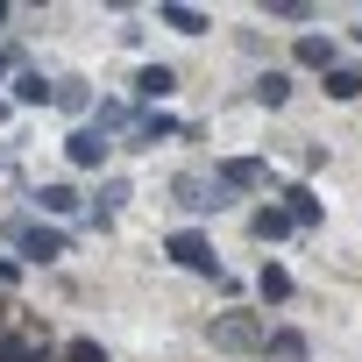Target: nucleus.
I'll return each instance as SVG.
<instances>
[{"instance_id": "obj_1", "label": "nucleus", "mask_w": 362, "mask_h": 362, "mask_svg": "<svg viewBox=\"0 0 362 362\" xmlns=\"http://www.w3.org/2000/svg\"><path fill=\"white\" fill-rule=\"evenodd\" d=\"M206 341L228 348V355H256V348H263V327H256L249 313H221V320L206 327Z\"/></svg>"}, {"instance_id": "obj_2", "label": "nucleus", "mask_w": 362, "mask_h": 362, "mask_svg": "<svg viewBox=\"0 0 362 362\" xmlns=\"http://www.w3.org/2000/svg\"><path fill=\"white\" fill-rule=\"evenodd\" d=\"M163 249H170V263H185L192 277H221V263H214V242H206V235H192V228H185V235H170Z\"/></svg>"}, {"instance_id": "obj_3", "label": "nucleus", "mask_w": 362, "mask_h": 362, "mask_svg": "<svg viewBox=\"0 0 362 362\" xmlns=\"http://www.w3.org/2000/svg\"><path fill=\"white\" fill-rule=\"evenodd\" d=\"M15 249H22L29 263H57V256H64V235H57V228H36V221H15Z\"/></svg>"}, {"instance_id": "obj_4", "label": "nucleus", "mask_w": 362, "mask_h": 362, "mask_svg": "<svg viewBox=\"0 0 362 362\" xmlns=\"http://www.w3.org/2000/svg\"><path fill=\"white\" fill-rule=\"evenodd\" d=\"M177 206H185V214H221V206H228V192L185 170V177H177Z\"/></svg>"}, {"instance_id": "obj_5", "label": "nucleus", "mask_w": 362, "mask_h": 362, "mask_svg": "<svg viewBox=\"0 0 362 362\" xmlns=\"http://www.w3.org/2000/svg\"><path fill=\"white\" fill-rule=\"evenodd\" d=\"M156 15H163V22L177 29V36H206V29H214V22H206L199 8H185V0H163V8H156Z\"/></svg>"}, {"instance_id": "obj_6", "label": "nucleus", "mask_w": 362, "mask_h": 362, "mask_svg": "<svg viewBox=\"0 0 362 362\" xmlns=\"http://www.w3.org/2000/svg\"><path fill=\"white\" fill-rule=\"evenodd\" d=\"M263 348H270L277 362H313V355H305V334H291V327H270V334H263Z\"/></svg>"}, {"instance_id": "obj_7", "label": "nucleus", "mask_w": 362, "mask_h": 362, "mask_svg": "<svg viewBox=\"0 0 362 362\" xmlns=\"http://www.w3.org/2000/svg\"><path fill=\"white\" fill-rule=\"evenodd\" d=\"M214 185H221V192H228V185H263V163H256V156H228Z\"/></svg>"}, {"instance_id": "obj_8", "label": "nucleus", "mask_w": 362, "mask_h": 362, "mask_svg": "<svg viewBox=\"0 0 362 362\" xmlns=\"http://www.w3.org/2000/svg\"><path fill=\"white\" fill-rule=\"evenodd\" d=\"M170 86H177V71H170V64H142V71H135V93H142V100H163Z\"/></svg>"}, {"instance_id": "obj_9", "label": "nucleus", "mask_w": 362, "mask_h": 362, "mask_svg": "<svg viewBox=\"0 0 362 362\" xmlns=\"http://www.w3.org/2000/svg\"><path fill=\"white\" fill-rule=\"evenodd\" d=\"M249 228H256V242H277V235H291V214H284V206H256Z\"/></svg>"}, {"instance_id": "obj_10", "label": "nucleus", "mask_w": 362, "mask_h": 362, "mask_svg": "<svg viewBox=\"0 0 362 362\" xmlns=\"http://www.w3.org/2000/svg\"><path fill=\"white\" fill-rule=\"evenodd\" d=\"M298 64H313V71H334V43H327V36H298Z\"/></svg>"}, {"instance_id": "obj_11", "label": "nucleus", "mask_w": 362, "mask_h": 362, "mask_svg": "<svg viewBox=\"0 0 362 362\" xmlns=\"http://www.w3.org/2000/svg\"><path fill=\"white\" fill-rule=\"evenodd\" d=\"M284 100H291V78L284 71H263L256 78V107H284Z\"/></svg>"}, {"instance_id": "obj_12", "label": "nucleus", "mask_w": 362, "mask_h": 362, "mask_svg": "<svg viewBox=\"0 0 362 362\" xmlns=\"http://www.w3.org/2000/svg\"><path fill=\"white\" fill-rule=\"evenodd\" d=\"M71 163H86V170H93V163H107V142H100L93 128H78V135H71Z\"/></svg>"}, {"instance_id": "obj_13", "label": "nucleus", "mask_w": 362, "mask_h": 362, "mask_svg": "<svg viewBox=\"0 0 362 362\" xmlns=\"http://www.w3.org/2000/svg\"><path fill=\"white\" fill-rule=\"evenodd\" d=\"M284 199H291V206H284V214H291V228H313V221H320V199H313L305 185H291Z\"/></svg>"}, {"instance_id": "obj_14", "label": "nucleus", "mask_w": 362, "mask_h": 362, "mask_svg": "<svg viewBox=\"0 0 362 362\" xmlns=\"http://www.w3.org/2000/svg\"><path fill=\"white\" fill-rule=\"evenodd\" d=\"M256 291H263L270 305H284V298H291V270H277V263H263V277H256Z\"/></svg>"}, {"instance_id": "obj_15", "label": "nucleus", "mask_w": 362, "mask_h": 362, "mask_svg": "<svg viewBox=\"0 0 362 362\" xmlns=\"http://www.w3.org/2000/svg\"><path fill=\"white\" fill-rule=\"evenodd\" d=\"M50 93H57V86H43V71H22V78H15V100H22V107H43Z\"/></svg>"}, {"instance_id": "obj_16", "label": "nucleus", "mask_w": 362, "mask_h": 362, "mask_svg": "<svg viewBox=\"0 0 362 362\" xmlns=\"http://www.w3.org/2000/svg\"><path fill=\"white\" fill-rule=\"evenodd\" d=\"M355 93H362V71L334 64V71H327V100H355Z\"/></svg>"}, {"instance_id": "obj_17", "label": "nucleus", "mask_w": 362, "mask_h": 362, "mask_svg": "<svg viewBox=\"0 0 362 362\" xmlns=\"http://www.w3.org/2000/svg\"><path fill=\"white\" fill-rule=\"evenodd\" d=\"M163 135H177V121H170V114H149V121L135 128V149H149V142H163Z\"/></svg>"}, {"instance_id": "obj_18", "label": "nucleus", "mask_w": 362, "mask_h": 362, "mask_svg": "<svg viewBox=\"0 0 362 362\" xmlns=\"http://www.w3.org/2000/svg\"><path fill=\"white\" fill-rule=\"evenodd\" d=\"M36 206H43V214H71V206H78V192H71V185H43V192H36Z\"/></svg>"}, {"instance_id": "obj_19", "label": "nucleus", "mask_w": 362, "mask_h": 362, "mask_svg": "<svg viewBox=\"0 0 362 362\" xmlns=\"http://www.w3.org/2000/svg\"><path fill=\"white\" fill-rule=\"evenodd\" d=\"M50 100H57V107H71V114H86V86H78V78H64Z\"/></svg>"}, {"instance_id": "obj_20", "label": "nucleus", "mask_w": 362, "mask_h": 362, "mask_svg": "<svg viewBox=\"0 0 362 362\" xmlns=\"http://www.w3.org/2000/svg\"><path fill=\"white\" fill-rule=\"evenodd\" d=\"M270 15H277V22H305L313 8H305V0H270Z\"/></svg>"}, {"instance_id": "obj_21", "label": "nucleus", "mask_w": 362, "mask_h": 362, "mask_svg": "<svg viewBox=\"0 0 362 362\" xmlns=\"http://www.w3.org/2000/svg\"><path fill=\"white\" fill-rule=\"evenodd\" d=\"M0 362H36V348L29 341H0Z\"/></svg>"}, {"instance_id": "obj_22", "label": "nucleus", "mask_w": 362, "mask_h": 362, "mask_svg": "<svg viewBox=\"0 0 362 362\" xmlns=\"http://www.w3.org/2000/svg\"><path fill=\"white\" fill-rule=\"evenodd\" d=\"M71 362H107V348L100 341H71Z\"/></svg>"}, {"instance_id": "obj_23", "label": "nucleus", "mask_w": 362, "mask_h": 362, "mask_svg": "<svg viewBox=\"0 0 362 362\" xmlns=\"http://www.w3.org/2000/svg\"><path fill=\"white\" fill-rule=\"evenodd\" d=\"M0 121H8V100H0Z\"/></svg>"}]
</instances>
